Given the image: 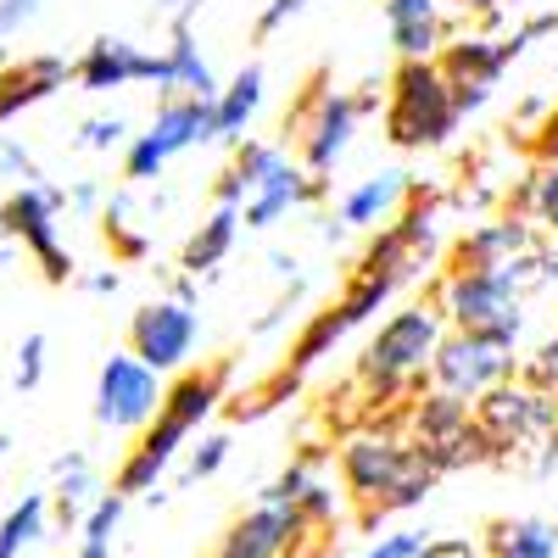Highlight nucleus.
Instances as JSON below:
<instances>
[{
    "label": "nucleus",
    "mask_w": 558,
    "mask_h": 558,
    "mask_svg": "<svg viewBox=\"0 0 558 558\" xmlns=\"http://www.w3.org/2000/svg\"><path fill=\"white\" fill-rule=\"evenodd\" d=\"M336 475H341V497H352L363 508V525H375L402 508H418L436 492V470L413 452L408 436L397 430H357L341 441L336 452Z\"/></svg>",
    "instance_id": "obj_1"
},
{
    "label": "nucleus",
    "mask_w": 558,
    "mask_h": 558,
    "mask_svg": "<svg viewBox=\"0 0 558 558\" xmlns=\"http://www.w3.org/2000/svg\"><path fill=\"white\" fill-rule=\"evenodd\" d=\"M542 286L536 252L514 257L502 268H447V279L436 286V313L447 318V330H470V336H492L497 347H514L525 336V291Z\"/></svg>",
    "instance_id": "obj_2"
},
{
    "label": "nucleus",
    "mask_w": 558,
    "mask_h": 558,
    "mask_svg": "<svg viewBox=\"0 0 558 558\" xmlns=\"http://www.w3.org/2000/svg\"><path fill=\"white\" fill-rule=\"evenodd\" d=\"M447 336V318L436 313V302H408L397 307L375 336H368L363 357H357V386L375 397L380 408L397 397H418L430 386V352Z\"/></svg>",
    "instance_id": "obj_3"
},
{
    "label": "nucleus",
    "mask_w": 558,
    "mask_h": 558,
    "mask_svg": "<svg viewBox=\"0 0 558 558\" xmlns=\"http://www.w3.org/2000/svg\"><path fill=\"white\" fill-rule=\"evenodd\" d=\"M452 84L436 62H397L386 84V140L397 151H441L458 134Z\"/></svg>",
    "instance_id": "obj_4"
},
{
    "label": "nucleus",
    "mask_w": 558,
    "mask_h": 558,
    "mask_svg": "<svg viewBox=\"0 0 558 558\" xmlns=\"http://www.w3.org/2000/svg\"><path fill=\"white\" fill-rule=\"evenodd\" d=\"M363 112L352 89H336L330 73H313L307 89L296 96V107L286 112V134H296V157L302 173L313 179H330L341 168V157L352 151V134H357Z\"/></svg>",
    "instance_id": "obj_5"
},
{
    "label": "nucleus",
    "mask_w": 558,
    "mask_h": 558,
    "mask_svg": "<svg viewBox=\"0 0 558 558\" xmlns=\"http://www.w3.org/2000/svg\"><path fill=\"white\" fill-rule=\"evenodd\" d=\"M470 413H475V430L492 447V463L514 458V452H531L547 436H558V397L531 386V380H520V375L492 386L486 397H475Z\"/></svg>",
    "instance_id": "obj_6"
},
{
    "label": "nucleus",
    "mask_w": 558,
    "mask_h": 558,
    "mask_svg": "<svg viewBox=\"0 0 558 558\" xmlns=\"http://www.w3.org/2000/svg\"><path fill=\"white\" fill-rule=\"evenodd\" d=\"M57 218H62V184L34 179V184H17V191L0 196V241L23 246V252L39 263L45 286H68V279L78 274L73 252L62 246Z\"/></svg>",
    "instance_id": "obj_7"
},
{
    "label": "nucleus",
    "mask_w": 558,
    "mask_h": 558,
    "mask_svg": "<svg viewBox=\"0 0 558 558\" xmlns=\"http://www.w3.org/2000/svg\"><path fill=\"white\" fill-rule=\"evenodd\" d=\"M408 430H413V436H408L413 452L425 458L436 475L470 470V463H492V447H486V436L475 430L470 402L452 397V391H436V386L418 391L413 408H408Z\"/></svg>",
    "instance_id": "obj_8"
},
{
    "label": "nucleus",
    "mask_w": 558,
    "mask_h": 558,
    "mask_svg": "<svg viewBox=\"0 0 558 558\" xmlns=\"http://www.w3.org/2000/svg\"><path fill=\"white\" fill-rule=\"evenodd\" d=\"M207 140H213V101L168 96L157 107V118L146 123V134H129V146H123V179L129 184H157L173 157L207 146Z\"/></svg>",
    "instance_id": "obj_9"
},
{
    "label": "nucleus",
    "mask_w": 558,
    "mask_h": 558,
    "mask_svg": "<svg viewBox=\"0 0 558 558\" xmlns=\"http://www.w3.org/2000/svg\"><path fill=\"white\" fill-rule=\"evenodd\" d=\"M430 386L436 391H452L463 402H475L486 397L492 386L502 380H514L520 375V352L514 347H497L492 336H470V330H447L430 352Z\"/></svg>",
    "instance_id": "obj_10"
},
{
    "label": "nucleus",
    "mask_w": 558,
    "mask_h": 558,
    "mask_svg": "<svg viewBox=\"0 0 558 558\" xmlns=\"http://www.w3.org/2000/svg\"><path fill=\"white\" fill-rule=\"evenodd\" d=\"M196 347H202V313L173 302V296H157L129 318V352L146 368H157L162 380L179 375V368H191Z\"/></svg>",
    "instance_id": "obj_11"
},
{
    "label": "nucleus",
    "mask_w": 558,
    "mask_h": 558,
    "mask_svg": "<svg viewBox=\"0 0 558 558\" xmlns=\"http://www.w3.org/2000/svg\"><path fill=\"white\" fill-rule=\"evenodd\" d=\"M162 375L146 368L134 352H112L96 375V425L107 430H146L162 408Z\"/></svg>",
    "instance_id": "obj_12"
},
{
    "label": "nucleus",
    "mask_w": 558,
    "mask_h": 558,
    "mask_svg": "<svg viewBox=\"0 0 558 558\" xmlns=\"http://www.w3.org/2000/svg\"><path fill=\"white\" fill-rule=\"evenodd\" d=\"M531 252H542V229L520 213H492V218H475L452 241L447 268H502V263L531 257Z\"/></svg>",
    "instance_id": "obj_13"
},
{
    "label": "nucleus",
    "mask_w": 558,
    "mask_h": 558,
    "mask_svg": "<svg viewBox=\"0 0 558 558\" xmlns=\"http://www.w3.org/2000/svg\"><path fill=\"white\" fill-rule=\"evenodd\" d=\"M307 536L302 514L286 502H257L246 514L218 536V553L213 558H286L296 542Z\"/></svg>",
    "instance_id": "obj_14"
},
{
    "label": "nucleus",
    "mask_w": 558,
    "mask_h": 558,
    "mask_svg": "<svg viewBox=\"0 0 558 558\" xmlns=\"http://www.w3.org/2000/svg\"><path fill=\"white\" fill-rule=\"evenodd\" d=\"M184 441H191V430L184 425H173L168 413H157L146 430H140V441L123 452V463H118V475H112V492L118 497H146V492H157V481L179 463V452H184Z\"/></svg>",
    "instance_id": "obj_15"
},
{
    "label": "nucleus",
    "mask_w": 558,
    "mask_h": 558,
    "mask_svg": "<svg viewBox=\"0 0 558 558\" xmlns=\"http://www.w3.org/2000/svg\"><path fill=\"white\" fill-rule=\"evenodd\" d=\"M380 17H386L397 62H436L441 45L452 39L447 0H386Z\"/></svg>",
    "instance_id": "obj_16"
},
{
    "label": "nucleus",
    "mask_w": 558,
    "mask_h": 558,
    "mask_svg": "<svg viewBox=\"0 0 558 558\" xmlns=\"http://www.w3.org/2000/svg\"><path fill=\"white\" fill-rule=\"evenodd\" d=\"M330 196V179H313V173H302V162H279L257 191L241 202V223L246 229H274L279 218H291L296 207H313V202H324Z\"/></svg>",
    "instance_id": "obj_17"
},
{
    "label": "nucleus",
    "mask_w": 558,
    "mask_h": 558,
    "mask_svg": "<svg viewBox=\"0 0 558 558\" xmlns=\"http://www.w3.org/2000/svg\"><path fill=\"white\" fill-rule=\"evenodd\" d=\"M73 78V62L57 57V51H39V57H23V62H7L0 68V123L23 118L28 107L62 96Z\"/></svg>",
    "instance_id": "obj_18"
},
{
    "label": "nucleus",
    "mask_w": 558,
    "mask_h": 558,
    "mask_svg": "<svg viewBox=\"0 0 558 558\" xmlns=\"http://www.w3.org/2000/svg\"><path fill=\"white\" fill-rule=\"evenodd\" d=\"M146 78V45H134L123 34H101L89 39V51L73 62V84L89 96H107V89H129Z\"/></svg>",
    "instance_id": "obj_19"
},
{
    "label": "nucleus",
    "mask_w": 558,
    "mask_h": 558,
    "mask_svg": "<svg viewBox=\"0 0 558 558\" xmlns=\"http://www.w3.org/2000/svg\"><path fill=\"white\" fill-rule=\"evenodd\" d=\"M263 101H268V73H263V62H246L229 84H218V96H213V140H223V146L235 151L252 129V118L263 112Z\"/></svg>",
    "instance_id": "obj_20"
},
{
    "label": "nucleus",
    "mask_w": 558,
    "mask_h": 558,
    "mask_svg": "<svg viewBox=\"0 0 558 558\" xmlns=\"http://www.w3.org/2000/svg\"><path fill=\"white\" fill-rule=\"evenodd\" d=\"M436 68L447 73V84H492L497 89V78L514 68L508 62V51H502V34H452L447 45H441V57H436Z\"/></svg>",
    "instance_id": "obj_21"
},
{
    "label": "nucleus",
    "mask_w": 558,
    "mask_h": 558,
    "mask_svg": "<svg viewBox=\"0 0 558 558\" xmlns=\"http://www.w3.org/2000/svg\"><path fill=\"white\" fill-rule=\"evenodd\" d=\"M51 475H57V492H45V497H51V520H57V531H78V514L101 497L96 463H89V452L73 447V452H62L51 463Z\"/></svg>",
    "instance_id": "obj_22"
},
{
    "label": "nucleus",
    "mask_w": 558,
    "mask_h": 558,
    "mask_svg": "<svg viewBox=\"0 0 558 558\" xmlns=\"http://www.w3.org/2000/svg\"><path fill=\"white\" fill-rule=\"evenodd\" d=\"M402 202H408V173H375V179H357L336 202V218L347 229H380V223H391V213Z\"/></svg>",
    "instance_id": "obj_23"
},
{
    "label": "nucleus",
    "mask_w": 558,
    "mask_h": 558,
    "mask_svg": "<svg viewBox=\"0 0 558 558\" xmlns=\"http://www.w3.org/2000/svg\"><path fill=\"white\" fill-rule=\"evenodd\" d=\"M235 241H241V207H213L196 229H191V241H184V252H179V268L184 274H196V279H207V274H218V263L235 252Z\"/></svg>",
    "instance_id": "obj_24"
},
{
    "label": "nucleus",
    "mask_w": 558,
    "mask_h": 558,
    "mask_svg": "<svg viewBox=\"0 0 558 558\" xmlns=\"http://www.w3.org/2000/svg\"><path fill=\"white\" fill-rule=\"evenodd\" d=\"M481 558H558V525L542 514H514V520H492Z\"/></svg>",
    "instance_id": "obj_25"
},
{
    "label": "nucleus",
    "mask_w": 558,
    "mask_h": 558,
    "mask_svg": "<svg viewBox=\"0 0 558 558\" xmlns=\"http://www.w3.org/2000/svg\"><path fill=\"white\" fill-rule=\"evenodd\" d=\"M162 57H168L173 96H196V101H213V96H218V73H213V62L202 57V39H196V28H168Z\"/></svg>",
    "instance_id": "obj_26"
},
{
    "label": "nucleus",
    "mask_w": 558,
    "mask_h": 558,
    "mask_svg": "<svg viewBox=\"0 0 558 558\" xmlns=\"http://www.w3.org/2000/svg\"><path fill=\"white\" fill-rule=\"evenodd\" d=\"M45 536H51V497H45V492H23V502L0 520V558H23Z\"/></svg>",
    "instance_id": "obj_27"
},
{
    "label": "nucleus",
    "mask_w": 558,
    "mask_h": 558,
    "mask_svg": "<svg viewBox=\"0 0 558 558\" xmlns=\"http://www.w3.org/2000/svg\"><path fill=\"white\" fill-rule=\"evenodd\" d=\"M73 146L89 151V157H123V146H129V118H123V112L84 118V123L73 129Z\"/></svg>",
    "instance_id": "obj_28"
},
{
    "label": "nucleus",
    "mask_w": 558,
    "mask_h": 558,
    "mask_svg": "<svg viewBox=\"0 0 558 558\" xmlns=\"http://www.w3.org/2000/svg\"><path fill=\"white\" fill-rule=\"evenodd\" d=\"M296 514H302L307 531L341 525V492H336V481H330V475H313V481L302 486V497H296Z\"/></svg>",
    "instance_id": "obj_29"
},
{
    "label": "nucleus",
    "mask_w": 558,
    "mask_h": 558,
    "mask_svg": "<svg viewBox=\"0 0 558 558\" xmlns=\"http://www.w3.org/2000/svg\"><path fill=\"white\" fill-rule=\"evenodd\" d=\"M101 223H107V246H112V257H123V263H140V257L151 252V241H146V235H140V229L129 223V196H112Z\"/></svg>",
    "instance_id": "obj_30"
},
{
    "label": "nucleus",
    "mask_w": 558,
    "mask_h": 558,
    "mask_svg": "<svg viewBox=\"0 0 558 558\" xmlns=\"http://www.w3.org/2000/svg\"><path fill=\"white\" fill-rule=\"evenodd\" d=\"M123 508H129V497L101 492V497L78 514V542H101V547H112V531L123 525Z\"/></svg>",
    "instance_id": "obj_31"
},
{
    "label": "nucleus",
    "mask_w": 558,
    "mask_h": 558,
    "mask_svg": "<svg viewBox=\"0 0 558 558\" xmlns=\"http://www.w3.org/2000/svg\"><path fill=\"white\" fill-rule=\"evenodd\" d=\"M45 357H51V341H45L39 330L23 336V347H17V368H12V386H17V391H39V386H45Z\"/></svg>",
    "instance_id": "obj_32"
},
{
    "label": "nucleus",
    "mask_w": 558,
    "mask_h": 558,
    "mask_svg": "<svg viewBox=\"0 0 558 558\" xmlns=\"http://www.w3.org/2000/svg\"><path fill=\"white\" fill-rule=\"evenodd\" d=\"M520 380H531V386H542V391L558 397V330L542 336L531 357H520Z\"/></svg>",
    "instance_id": "obj_33"
},
{
    "label": "nucleus",
    "mask_w": 558,
    "mask_h": 558,
    "mask_svg": "<svg viewBox=\"0 0 558 558\" xmlns=\"http://www.w3.org/2000/svg\"><path fill=\"white\" fill-rule=\"evenodd\" d=\"M229 441L223 430H213V436H202V447H191V463H184V481H213L223 463H229Z\"/></svg>",
    "instance_id": "obj_34"
},
{
    "label": "nucleus",
    "mask_w": 558,
    "mask_h": 558,
    "mask_svg": "<svg viewBox=\"0 0 558 558\" xmlns=\"http://www.w3.org/2000/svg\"><path fill=\"white\" fill-rule=\"evenodd\" d=\"M553 34H558V12H531L514 34H502V51H508V62H520L536 39H553Z\"/></svg>",
    "instance_id": "obj_35"
},
{
    "label": "nucleus",
    "mask_w": 558,
    "mask_h": 558,
    "mask_svg": "<svg viewBox=\"0 0 558 558\" xmlns=\"http://www.w3.org/2000/svg\"><path fill=\"white\" fill-rule=\"evenodd\" d=\"M307 7H318V0H263V12H257L252 34H257V39H274L279 28H291Z\"/></svg>",
    "instance_id": "obj_36"
},
{
    "label": "nucleus",
    "mask_w": 558,
    "mask_h": 558,
    "mask_svg": "<svg viewBox=\"0 0 558 558\" xmlns=\"http://www.w3.org/2000/svg\"><path fill=\"white\" fill-rule=\"evenodd\" d=\"M0 179H17V184H34L39 179L28 146H23V140H12V134H0Z\"/></svg>",
    "instance_id": "obj_37"
},
{
    "label": "nucleus",
    "mask_w": 558,
    "mask_h": 558,
    "mask_svg": "<svg viewBox=\"0 0 558 558\" xmlns=\"http://www.w3.org/2000/svg\"><path fill=\"white\" fill-rule=\"evenodd\" d=\"M425 547V531H386L380 542H368L357 558H418Z\"/></svg>",
    "instance_id": "obj_38"
},
{
    "label": "nucleus",
    "mask_w": 558,
    "mask_h": 558,
    "mask_svg": "<svg viewBox=\"0 0 558 558\" xmlns=\"http://www.w3.org/2000/svg\"><path fill=\"white\" fill-rule=\"evenodd\" d=\"M39 12H45V0H0V45L17 39V34H23Z\"/></svg>",
    "instance_id": "obj_39"
},
{
    "label": "nucleus",
    "mask_w": 558,
    "mask_h": 558,
    "mask_svg": "<svg viewBox=\"0 0 558 558\" xmlns=\"http://www.w3.org/2000/svg\"><path fill=\"white\" fill-rule=\"evenodd\" d=\"M531 157H536V162H558V101H553L547 118L531 129Z\"/></svg>",
    "instance_id": "obj_40"
},
{
    "label": "nucleus",
    "mask_w": 558,
    "mask_h": 558,
    "mask_svg": "<svg viewBox=\"0 0 558 558\" xmlns=\"http://www.w3.org/2000/svg\"><path fill=\"white\" fill-rule=\"evenodd\" d=\"M62 207H73V213H101L107 207V191L96 179H78V184H68L62 191Z\"/></svg>",
    "instance_id": "obj_41"
},
{
    "label": "nucleus",
    "mask_w": 558,
    "mask_h": 558,
    "mask_svg": "<svg viewBox=\"0 0 558 558\" xmlns=\"http://www.w3.org/2000/svg\"><path fill=\"white\" fill-rule=\"evenodd\" d=\"M151 7H157V17H168V28H196L207 0H151Z\"/></svg>",
    "instance_id": "obj_42"
},
{
    "label": "nucleus",
    "mask_w": 558,
    "mask_h": 558,
    "mask_svg": "<svg viewBox=\"0 0 558 558\" xmlns=\"http://www.w3.org/2000/svg\"><path fill=\"white\" fill-rule=\"evenodd\" d=\"M84 296H118L123 291V274L118 268H89V274H73Z\"/></svg>",
    "instance_id": "obj_43"
},
{
    "label": "nucleus",
    "mask_w": 558,
    "mask_h": 558,
    "mask_svg": "<svg viewBox=\"0 0 558 558\" xmlns=\"http://www.w3.org/2000/svg\"><path fill=\"white\" fill-rule=\"evenodd\" d=\"M486 101H492V84H452V107H458V118L486 112Z\"/></svg>",
    "instance_id": "obj_44"
},
{
    "label": "nucleus",
    "mask_w": 558,
    "mask_h": 558,
    "mask_svg": "<svg viewBox=\"0 0 558 558\" xmlns=\"http://www.w3.org/2000/svg\"><path fill=\"white\" fill-rule=\"evenodd\" d=\"M458 7H463V17H475L486 34H492V28L508 17V0H458Z\"/></svg>",
    "instance_id": "obj_45"
},
{
    "label": "nucleus",
    "mask_w": 558,
    "mask_h": 558,
    "mask_svg": "<svg viewBox=\"0 0 558 558\" xmlns=\"http://www.w3.org/2000/svg\"><path fill=\"white\" fill-rule=\"evenodd\" d=\"M418 558H481V547L463 542V536H441V542H425V547H418Z\"/></svg>",
    "instance_id": "obj_46"
},
{
    "label": "nucleus",
    "mask_w": 558,
    "mask_h": 558,
    "mask_svg": "<svg viewBox=\"0 0 558 558\" xmlns=\"http://www.w3.org/2000/svg\"><path fill=\"white\" fill-rule=\"evenodd\" d=\"M536 268H542V286H558V235H547V241H542Z\"/></svg>",
    "instance_id": "obj_47"
},
{
    "label": "nucleus",
    "mask_w": 558,
    "mask_h": 558,
    "mask_svg": "<svg viewBox=\"0 0 558 558\" xmlns=\"http://www.w3.org/2000/svg\"><path fill=\"white\" fill-rule=\"evenodd\" d=\"M168 296H173V302H184V307H196V302H202V279H196V274H179Z\"/></svg>",
    "instance_id": "obj_48"
},
{
    "label": "nucleus",
    "mask_w": 558,
    "mask_h": 558,
    "mask_svg": "<svg viewBox=\"0 0 558 558\" xmlns=\"http://www.w3.org/2000/svg\"><path fill=\"white\" fill-rule=\"evenodd\" d=\"M547 107H553L547 96H525V101H520V123H525V129H536V123L547 118Z\"/></svg>",
    "instance_id": "obj_49"
},
{
    "label": "nucleus",
    "mask_w": 558,
    "mask_h": 558,
    "mask_svg": "<svg viewBox=\"0 0 558 558\" xmlns=\"http://www.w3.org/2000/svg\"><path fill=\"white\" fill-rule=\"evenodd\" d=\"M268 268H274V274H279V279H302V274H296V268H302V263H296V257H291V252H268Z\"/></svg>",
    "instance_id": "obj_50"
},
{
    "label": "nucleus",
    "mask_w": 558,
    "mask_h": 558,
    "mask_svg": "<svg viewBox=\"0 0 558 558\" xmlns=\"http://www.w3.org/2000/svg\"><path fill=\"white\" fill-rule=\"evenodd\" d=\"M318 235L330 241V246H341V241H347V223H341V218H324V229H318Z\"/></svg>",
    "instance_id": "obj_51"
},
{
    "label": "nucleus",
    "mask_w": 558,
    "mask_h": 558,
    "mask_svg": "<svg viewBox=\"0 0 558 558\" xmlns=\"http://www.w3.org/2000/svg\"><path fill=\"white\" fill-rule=\"evenodd\" d=\"M73 558H112V547H101V542H78Z\"/></svg>",
    "instance_id": "obj_52"
},
{
    "label": "nucleus",
    "mask_w": 558,
    "mask_h": 558,
    "mask_svg": "<svg viewBox=\"0 0 558 558\" xmlns=\"http://www.w3.org/2000/svg\"><path fill=\"white\" fill-rule=\"evenodd\" d=\"M12 452V436H0V458H7Z\"/></svg>",
    "instance_id": "obj_53"
},
{
    "label": "nucleus",
    "mask_w": 558,
    "mask_h": 558,
    "mask_svg": "<svg viewBox=\"0 0 558 558\" xmlns=\"http://www.w3.org/2000/svg\"><path fill=\"white\" fill-rule=\"evenodd\" d=\"M520 7H531V0H508V12H520Z\"/></svg>",
    "instance_id": "obj_54"
},
{
    "label": "nucleus",
    "mask_w": 558,
    "mask_h": 558,
    "mask_svg": "<svg viewBox=\"0 0 558 558\" xmlns=\"http://www.w3.org/2000/svg\"><path fill=\"white\" fill-rule=\"evenodd\" d=\"M7 257H12V246H0V268H7Z\"/></svg>",
    "instance_id": "obj_55"
},
{
    "label": "nucleus",
    "mask_w": 558,
    "mask_h": 558,
    "mask_svg": "<svg viewBox=\"0 0 558 558\" xmlns=\"http://www.w3.org/2000/svg\"><path fill=\"white\" fill-rule=\"evenodd\" d=\"M0 68H7V57H0Z\"/></svg>",
    "instance_id": "obj_56"
}]
</instances>
